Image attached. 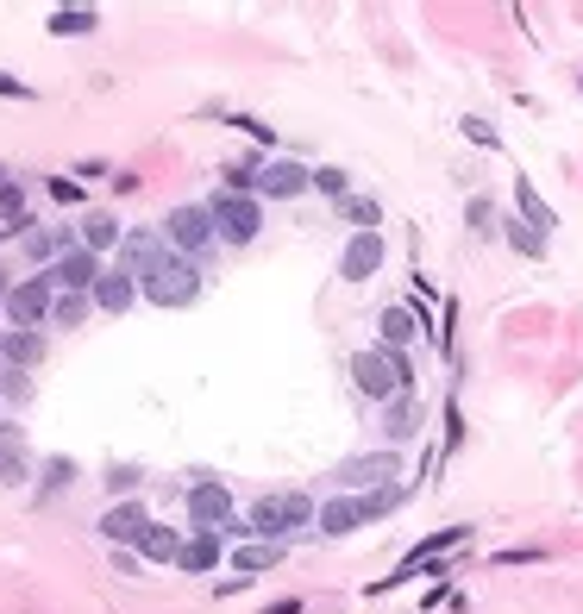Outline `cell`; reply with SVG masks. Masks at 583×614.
Segmentation results:
<instances>
[{
    "mask_svg": "<svg viewBox=\"0 0 583 614\" xmlns=\"http://www.w3.org/2000/svg\"><path fill=\"white\" fill-rule=\"evenodd\" d=\"M515 195H521V220H527V226H533V232H540V239H546V232L558 226V220H552V207H546L540 195H533V182H515Z\"/></svg>",
    "mask_w": 583,
    "mask_h": 614,
    "instance_id": "obj_26",
    "label": "cell"
},
{
    "mask_svg": "<svg viewBox=\"0 0 583 614\" xmlns=\"http://www.w3.org/2000/svg\"><path fill=\"white\" fill-rule=\"evenodd\" d=\"M126 239V232H120V220H113V214H101V207H95V214H82V232H76V245L82 251H113V245H120Z\"/></svg>",
    "mask_w": 583,
    "mask_h": 614,
    "instance_id": "obj_19",
    "label": "cell"
},
{
    "mask_svg": "<svg viewBox=\"0 0 583 614\" xmlns=\"http://www.w3.org/2000/svg\"><path fill=\"white\" fill-rule=\"evenodd\" d=\"M0 351H7V333H0Z\"/></svg>",
    "mask_w": 583,
    "mask_h": 614,
    "instance_id": "obj_43",
    "label": "cell"
},
{
    "mask_svg": "<svg viewBox=\"0 0 583 614\" xmlns=\"http://www.w3.org/2000/svg\"><path fill=\"white\" fill-rule=\"evenodd\" d=\"M414 333H421V320H414V307H383V345L402 351Z\"/></svg>",
    "mask_w": 583,
    "mask_h": 614,
    "instance_id": "obj_25",
    "label": "cell"
},
{
    "mask_svg": "<svg viewBox=\"0 0 583 614\" xmlns=\"http://www.w3.org/2000/svg\"><path fill=\"white\" fill-rule=\"evenodd\" d=\"M464 539H471V527H439L433 539H421V546H414L402 564H395V577H383V583H377V596H383V589H402L408 577H421L427 564H439V558H446L452 546H464Z\"/></svg>",
    "mask_w": 583,
    "mask_h": 614,
    "instance_id": "obj_10",
    "label": "cell"
},
{
    "mask_svg": "<svg viewBox=\"0 0 583 614\" xmlns=\"http://www.w3.org/2000/svg\"><path fill=\"white\" fill-rule=\"evenodd\" d=\"M138 295L145 301H157V307H189L195 295H201V270L189 264V257H170L151 282H138Z\"/></svg>",
    "mask_w": 583,
    "mask_h": 614,
    "instance_id": "obj_8",
    "label": "cell"
},
{
    "mask_svg": "<svg viewBox=\"0 0 583 614\" xmlns=\"http://www.w3.org/2000/svg\"><path fill=\"white\" fill-rule=\"evenodd\" d=\"M0 358H7L13 370H32L44 358V339L38 333H7V351H0Z\"/></svg>",
    "mask_w": 583,
    "mask_h": 614,
    "instance_id": "obj_27",
    "label": "cell"
},
{
    "mask_svg": "<svg viewBox=\"0 0 583 614\" xmlns=\"http://www.w3.org/2000/svg\"><path fill=\"white\" fill-rule=\"evenodd\" d=\"M44 276L57 282V295H95V282L107 276V264H101L95 251H82V245H76V251H63Z\"/></svg>",
    "mask_w": 583,
    "mask_h": 614,
    "instance_id": "obj_12",
    "label": "cell"
},
{
    "mask_svg": "<svg viewBox=\"0 0 583 614\" xmlns=\"http://www.w3.org/2000/svg\"><path fill=\"white\" fill-rule=\"evenodd\" d=\"M32 477V445H26V427H13V420H0V483L19 489Z\"/></svg>",
    "mask_w": 583,
    "mask_h": 614,
    "instance_id": "obj_16",
    "label": "cell"
},
{
    "mask_svg": "<svg viewBox=\"0 0 583 614\" xmlns=\"http://www.w3.org/2000/svg\"><path fill=\"white\" fill-rule=\"evenodd\" d=\"M138 301V282L120 270V264H113L101 282H95V307H101V314H126V307Z\"/></svg>",
    "mask_w": 583,
    "mask_h": 614,
    "instance_id": "obj_18",
    "label": "cell"
},
{
    "mask_svg": "<svg viewBox=\"0 0 583 614\" xmlns=\"http://www.w3.org/2000/svg\"><path fill=\"white\" fill-rule=\"evenodd\" d=\"M239 521V514H232V489L226 483H214V477H201L195 489H189V527L195 533H220L226 539V527Z\"/></svg>",
    "mask_w": 583,
    "mask_h": 614,
    "instance_id": "obj_9",
    "label": "cell"
},
{
    "mask_svg": "<svg viewBox=\"0 0 583 614\" xmlns=\"http://www.w3.org/2000/svg\"><path fill=\"white\" fill-rule=\"evenodd\" d=\"M51 301H57V282L51 276H19L13 282V295H7V320L19 326V333H32V326H44L51 320Z\"/></svg>",
    "mask_w": 583,
    "mask_h": 614,
    "instance_id": "obj_7",
    "label": "cell"
},
{
    "mask_svg": "<svg viewBox=\"0 0 583 614\" xmlns=\"http://www.w3.org/2000/svg\"><path fill=\"white\" fill-rule=\"evenodd\" d=\"M339 214H345V220H358V232H377V220H383V214H377V201H364V195H345V201H339Z\"/></svg>",
    "mask_w": 583,
    "mask_h": 614,
    "instance_id": "obj_30",
    "label": "cell"
},
{
    "mask_svg": "<svg viewBox=\"0 0 583 614\" xmlns=\"http://www.w3.org/2000/svg\"><path fill=\"white\" fill-rule=\"evenodd\" d=\"M0 220H7V226H32L26 220V188H19V182H0Z\"/></svg>",
    "mask_w": 583,
    "mask_h": 614,
    "instance_id": "obj_29",
    "label": "cell"
},
{
    "mask_svg": "<svg viewBox=\"0 0 583 614\" xmlns=\"http://www.w3.org/2000/svg\"><path fill=\"white\" fill-rule=\"evenodd\" d=\"M464 138H477V145H489V151L502 145V138H496V126H483V120H464Z\"/></svg>",
    "mask_w": 583,
    "mask_h": 614,
    "instance_id": "obj_36",
    "label": "cell"
},
{
    "mask_svg": "<svg viewBox=\"0 0 583 614\" xmlns=\"http://www.w3.org/2000/svg\"><path fill=\"white\" fill-rule=\"evenodd\" d=\"M107 489H113V495H132V489H138V470H132V464H113V470H107Z\"/></svg>",
    "mask_w": 583,
    "mask_h": 614,
    "instance_id": "obj_35",
    "label": "cell"
},
{
    "mask_svg": "<svg viewBox=\"0 0 583 614\" xmlns=\"http://www.w3.org/2000/svg\"><path fill=\"white\" fill-rule=\"evenodd\" d=\"M352 383L370 395V401H389L395 395H408V383H414V370H408V358L402 351H389V345H370V351H358L352 358Z\"/></svg>",
    "mask_w": 583,
    "mask_h": 614,
    "instance_id": "obj_2",
    "label": "cell"
},
{
    "mask_svg": "<svg viewBox=\"0 0 583 614\" xmlns=\"http://www.w3.org/2000/svg\"><path fill=\"white\" fill-rule=\"evenodd\" d=\"M51 195H57L63 207H76V201H82V182H69V176H57V182H51Z\"/></svg>",
    "mask_w": 583,
    "mask_h": 614,
    "instance_id": "obj_37",
    "label": "cell"
},
{
    "mask_svg": "<svg viewBox=\"0 0 583 614\" xmlns=\"http://www.w3.org/2000/svg\"><path fill=\"white\" fill-rule=\"evenodd\" d=\"M0 182H7V163H0Z\"/></svg>",
    "mask_w": 583,
    "mask_h": 614,
    "instance_id": "obj_42",
    "label": "cell"
},
{
    "mask_svg": "<svg viewBox=\"0 0 583 614\" xmlns=\"http://www.w3.org/2000/svg\"><path fill=\"white\" fill-rule=\"evenodd\" d=\"M63 483H76V464H69V458H51V464H44V495H57Z\"/></svg>",
    "mask_w": 583,
    "mask_h": 614,
    "instance_id": "obj_34",
    "label": "cell"
},
{
    "mask_svg": "<svg viewBox=\"0 0 583 614\" xmlns=\"http://www.w3.org/2000/svg\"><path fill=\"white\" fill-rule=\"evenodd\" d=\"M95 26H101L95 7H57V13H51V32H57V38H88Z\"/></svg>",
    "mask_w": 583,
    "mask_h": 614,
    "instance_id": "obj_24",
    "label": "cell"
},
{
    "mask_svg": "<svg viewBox=\"0 0 583 614\" xmlns=\"http://www.w3.org/2000/svg\"><path fill=\"white\" fill-rule=\"evenodd\" d=\"M170 239H163V232H151V226H132L126 239H120V270L132 276V282H151L163 264H170Z\"/></svg>",
    "mask_w": 583,
    "mask_h": 614,
    "instance_id": "obj_6",
    "label": "cell"
},
{
    "mask_svg": "<svg viewBox=\"0 0 583 614\" xmlns=\"http://www.w3.org/2000/svg\"><path fill=\"white\" fill-rule=\"evenodd\" d=\"M132 552H138V558H151V564H176L182 533H176V527H163V521H151V527H145V539H138Z\"/></svg>",
    "mask_w": 583,
    "mask_h": 614,
    "instance_id": "obj_22",
    "label": "cell"
},
{
    "mask_svg": "<svg viewBox=\"0 0 583 614\" xmlns=\"http://www.w3.org/2000/svg\"><path fill=\"white\" fill-rule=\"evenodd\" d=\"M464 220H471V232H483V239H496V207H489V201H471V207H464Z\"/></svg>",
    "mask_w": 583,
    "mask_h": 614,
    "instance_id": "obj_32",
    "label": "cell"
},
{
    "mask_svg": "<svg viewBox=\"0 0 583 614\" xmlns=\"http://www.w3.org/2000/svg\"><path fill=\"white\" fill-rule=\"evenodd\" d=\"M220 558H226V539H220V533H189V539H182V552H176V571L207 577Z\"/></svg>",
    "mask_w": 583,
    "mask_h": 614,
    "instance_id": "obj_17",
    "label": "cell"
},
{
    "mask_svg": "<svg viewBox=\"0 0 583 614\" xmlns=\"http://www.w3.org/2000/svg\"><path fill=\"white\" fill-rule=\"evenodd\" d=\"M88 307H95V295H57L51 301V326H82Z\"/></svg>",
    "mask_w": 583,
    "mask_h": 614,
    "instance_id": "obj_28",
    "label": "cell"
},
{
    "mask_svg": "<svg viewBox=\"0 0 583 614\" xmlns=\"http://www.w3.org/2000/svg\"><path fill=\"white\" fill-rule=\"evenodd\" d=\"M383 257H389V239H383V232H352L345 251H339V276H345V282H370V276L383 270Z\"/></svg>",
    "mask_w": 583,
    "mask_h": 614,
    "instance_id": "obj_13",
    "label": "cell"
},
{
    "mask_svg": "<svg viewBox=\"0 0 583 614\" xmlns=\"http://www.w3.org/2000/svg\"><path fill=\"white\" fill-rule=\"evenodd\" d=\"M113 571H120V577H138V552H113Z\"/></svg>",
    "mask_w": 583,
    "mask_h": 614,
    "instance_id": "obj_40",
    "label": "cell"
},
{
    "mask_svg": "<svg viewBox=\"0 0 583 614\" xmlns=\"http://www.w3.org/2000/svg\"><path fill=\"white\" fill-rule=\"evenodd\" d=\"M163 239H170L176 257H189V264H195L201 251L220 245V232H214V214H207L201 201H182V207H170V220H163Z\"/></svg>",
    "mask_w": 583,
    "mask_h": 614,
    "instance_id": "obj_4",
    "label": "cell"
},
{
    "mask_svg": "<svg viewBox=\"0 0 583 614\" xmlns=\"http://www.w3.org/2000/svg\"><path fill=\"white\" fill-rule=\"evenodd\" d=\"M502 226H508V245H515L521 257H540V251H546V239H540L527 220H502Z\"/></svg>",
    "mask_w": 583,
    "mask_h": 614,
    "instance_id": "obj_31",
    "label": "cell"
},
{
    "mask_svg": "<svg viewBox=\"0 0 583 614\" xmlns=\"http://www.w3.org/2000/svg\"><path fill=\"white\" fill-rule=\"evenodd\" d=\"M207 214H214V232H220L226 245H251V239H258V226H264L258 195H214V201H207Z\"/></svg>",
    "mask_w": 583,
    "mask_h": 614,
    "instance_id": "obj_5",
    "label": "cell"
},
{
    "mask_svg": "<svg viewBox=\"0 0 583 614\" xmlns=\"http://www.w3.org/2000/svg\"><path fill=\"white\" fill-rule=\"evenodd\" d=\"M63 251H76V239H69V226H32V232H26V257H38L44 270H51Z\"/></svg>",
    "mask_w": 583,
    "mask_h": 614,
    "instance_id": "obj_20",
    "label": "cell"
},
{
    "mask_svg": "<svg viewBox=\"0 0 583 614\" xmlns=\"http://www.w3.org/2000/svg\"><path fill=\"white\" fill-rule=\"evenodd\" d=\"M232 126H239L245 138H258V145H270V126H264V120H251V113H239V120H232Z\"/></svg>",
    "mask_w": 583,
    "mask_h": 614,
    "instance_id": "obj_38",
    "label": "cell"
},
{
    "mask_svg": "<svg viewBox=\"0 0 583 614\" xmlns=\"http://www.w3.org/2000/svg\"><path fill=\"white\" fill-rule=\"evenodd\" d=\"M7 295H13V282H7V270H0V307H7Z\"/></svg>",
    "mask_w": 583,
    "mask_h": 614,
    "instance_id": "obj_41",
    "label": "cell"
},
{
    "mask_svg": "<svg viewBox=\"0 0 583 614\" xmlns=\"http://www.w3.org/2000/svg\"><path fill=\"white\" fill-rule=\"evenodd\" d=\"M395 477H402V464H395V452H364V458H345L333 470V483L339 489H395Z\"/></svg>",
    "mask_w": 583,
    "mask_h": 614,
    "instance_id": "obj_11",
    "label": "cell"
},
{
    "mask_svg": "<svg viewBox=\"0 0 583 614\" xmlns=\"http://www.w3.org/2000/svg\"><path fill=\"white\" fill-rule=\"evenodd\" d=\"M308 188H314V170H301L295 157H276L258 170V195H270V201H295V195H308Z\"/></svg>",
    "mask_w": 583,
    "mask_h": 614,
    "instance_id": "obj_14",
    "label": "cell"
},
{
    "mask_svg": "<svg viewBox=\"0 0 583 614\" xmlns=\"http://www.w3.org/2000/svg\"><path fill=\"white\" fill-rule=\"evenodd\" d=\"M0 94H13V101H26V94H32V88H26V82H19V76H7V69H0Z\"/></svg>",
    "mask_w": 583,
    "mask_h": 614,
    "instance_id": "obj_39",
    "label": "cell"
},
{
    "mask_svg": "<svg viewBox=\"0 0 583 614\" xmlns=\"http://www.w3.org/2000/svg\"><path fill=\"white\" fill-rule=\"evenodd\" d=\"M314 514H320V508H314L301 489H283V495H258V502H251V514H245V539L283 546V539H289L295 527H308Z\"/></svg>",
    "mask_w": 583,
    "mask_h": 614,
    "instance_id": "obj_1",
    "label": "cell"
},
{
    "mask_svg": "<svg viewBox=\"0 0 583 614\" xmlns=\"http://www.w3.org/2000/svg\"><path fill=\"white\" fill-rule=\"evenodd\" d=\"M145 527H151V514L138 508V502H113L101 514V539H113V552H132L138 539H145Z\"/></svg>",
    "mask_w": 583,
    "mask_h": 614,
    "instance_id": "obj_15",
    "label": "cell"
},
{
    "mask_svg": "<svg viewBox=\"0 0 583 614\" xmlns=\"http://www.w3.org/2000/svg\"><path fill=\"white\" fill-rule=\"evenodd\" d=\"M395 502H402V489H377V495H333V502L314 514V527H320L326 539H339V533H352V527H364V521H377V514H389Z\"/></svg>",
    "mask_w": 583,
    "mask_h": 614,
    "instance_id": "obj_3",
    "label": "cell"
},
{
    "mask_svg": "<svg viewBox=\"0 0 583 614\" xmlns=\"http://www.w3.org/2000/svg\"><path fill=\"white\" fill-rule=\"evenodd\" d=\"M289 546H264V539H251V546H232V571L239 577H258V571H276Z\"/></svg>",
    "mask_w": 583,
    "mask_h": 614,
    "instance_id": "obj_21",
    "label": "cell"
},
{
    "mask_svg": "<svg viewBox=\"0 0 583 614\" xmlns=\"http://www.w3.org/2000/svg\"><path fill=\"white\" fill-rule=\"evenodd\" d=\"M314 188H320V195H333V201H345V188H352V176L326 163V170H314Z\"/></svg>",
    "mask_w": 583,
    "mask_h": 614,
    "instance_id": "obj_33",
    "label": "cell"
},
{
    "mask_svg": "<svg viewBox=\"0 0 583 614\" xmlns=\"http://www.w3.org/2000/svg\"><path fill=\"white\" fill-rule=\"evenodd\" d=\"M383 427H389V439H414V433H421V408H414V395H395L389 401Z\"/></svg>",
    "mask_w": 583,
    "mask_h": 614,
    "instance_id": "obj_23",
    "label": "cell"
}]
</instances>
